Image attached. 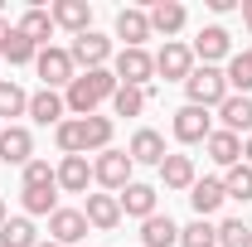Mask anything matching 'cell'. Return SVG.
Segmentation results:
<instances>
[{
    "instance_id": "cell-41",
    "label": "cell",
    "mask_w": 252,
    "mask_h": 247,
    "mask_svg": "<svg viewBox=\"0 0 252 247\" xmlns=\"http://www.w3.org/2000/svg\"><path fill=\"white\" fill-rule=\"evenodd\" d=\"M39 247H59V243H49V238H39Z\"/></svg>"
},
{
    "instance_id": "cell-5",
    "label": "cell",
    "mask_w": 252,
    "mask_h": 247,
    "mask_svg": "<svg viewBox=\"0 0 252 247\" xmlns=\"http://www.w3.org/2000/svg\"><path fill=\"white\" fill-rule=\"evenodd\" d=\"M112 73H117L122 88H146V83L156 78V54H146V49H122L117 63H112Z\"/></svg>"
},
{
    "instance_id": "cell-17",
    "label": "cell",
    "mask_w": 252,
    "mask_h": 247,
    "mask_svg": "<svg viewBox=\"0 0 252 247\" xmlns=\"http://www.w3.org/2000/svg\"><path fill=\"white\" fill-rule=\"evenodd\" d=\"M0 160H5V165H20V170L34 160V136L25 126H5V131H0Z\"/></svg>"
},
{
    "instance_id": "cell-40",
    "label": "cell",
    "mask_w": 252,
    "mask_h": 247,
    "mask_svg": "<svg viewBox=\"0 0 252 247\" xmlns=\"http://www.w3.org/2000/svg\"><path fill=\"white\" fill-rule=\"evenodd\" d=\"M243 20H248V30H252V0H243Z\"/></svg>"
},
{
    "instance_id": "cell-25",
    "label": "cell",
    "mask_w": 252,
    "mask_h": 247,
    "mask_svg": "<svg viewBox=\"0 0 252 247\" xmlns=\"http://www.w3.org/2000/svg\"><path fill=\"white\" fill-rule=\"evenodd\" d=\"M223 180H194V189H189V204H194V214L199 218H214L223 209Z\"/></svg>"
},
{
    "instance_id": "cell-11",
    "label": "cell",
    "mask_w": 252,
    "mask_h": 247,
    "mask_svg": "<svg viewBox=\"0 0 252 247\" xmlns=\"http://www.w3.org/2000/svg\"><path fill=\"white\" fill-rule=\"evenodd\" d=\"M49 15H54V25L68 30L73 39L93 30V5H88V0H54V5H49Z\"/></svg>"
},
{
    "instance_id": "cell-42",
    "label": "cell",
    "mask_w": 252,
    "mask_h": 247,
    "mask_svg": "<svg viewBox=\"0 0 252 247\" xmlns=\"http://www.w3.org/2000/svg\"><path fill=\"white\" fill-rule=\"evenodd\" d=\"M0 223H5V199H0Z\"/></svg>"
},
{
    "instance_id": "cell-4",
    "label": "cell",
    "mask_w": 252,
    "mask_h": 247,
    "mask_svg": "<svg viewBox=\"0 0 252 247\" xmlns=\"http://www.w3.org/2000/svg\"><path fill=\"white\" fill-rule=\"evenodd\" d=\"M34 68H39V78H44V88H54V93H68V83L78 78V68H73V54L68 49H39V59H34Z\"/></svg>"
},
{
    "instance_id": "cell-15",
    "label": "cell",
    "mask_w": 252,
    "mask_h": 247,
    "mask_svg": "<svg viewBox=\"0 0 252 247\" xmlns=\"http://www.w3.org/2000/svg\"><path fill=\"white\" fill-rule=\"evenodd\" d=\"M30 117H34L39 126H59V122H68V102H63V93H54V88L30 93Z\"/></svg>"
},
{
    "instance_id": "cell-8",
    "label": "cell",
    "mask_w": 252,
    "mask_h": 247,
    "mask_svg": "<svg viewBox=\"0 0 252 247\" xmlns=\"http://www.w3.org/2000/svg\"><path fill=\"white\" fill-rule=\"evenodd\" d=\"M194 59L199 63H209V68H219L223 59H233V34L223 30V25H204V30L194 34Z\"/></svg>"
},
{
    "instance_id": "cell-32",
    "label": "cell",
    "mask_w": 252,
    "mask_h": 247,
    "mask_svg": "<svg viewBox=\"0 0 252 247\" xmlns=\"http://www.w3.org/2000/svg\"><path fill=\"white\" fill-rule=\"evenodd\" d=\"M146 102H151V88H117L112 93V112L117 117H141Z\"/></svg>"
},
{
    "instance_id": "cell-39",
    "label": "cell",
    "mask_w": 252,
    "mask_h": 247,
    "mask_svg": "<svg viewBox=\"0 0 252 247\" xmlns=\"http://www.w3.org/2000/svg\"><path fill=\"white\" fill-rule=\"evenodd\" d=\"M243 165H252V136L243 141Z\"/></svg>"
},
{
    "instance_id": "cell-28",
    "label": "cell",
    "mask_w": 252,
    "mask_h": 247,
    "mask_svg": "<svg viewBox=\"0 0 252 247\" xmlns=\"http://www.w3.org/2000/svg\"><path fill=\"white\" fill-rule=\"evenodd\" d=\"M112 131H117V122L112 117H83V146L88 151H112Z\"/></svg>"
},
{
    "instance_id": "cell-27",
    "label": "cell",
    "mask_w": 252,
    "mask_h": 247,
    "mask_svg": "<svg viewBox=\"0 0 252 247\" xmlns=\"http://www.w3.org/2000/svg\"><path fill=\"white\" fill-rule=\"evenodd\" d=\"M223 78H228V93L252 97V49H248V54H233L228 68H223Z\"/></svg>"
},
{
    "instance_id": "cell-9",
    "label": "cell",
    "mask_w": 252,
    "mask_h": 247,
    "mask_svg": "<svg viewBox=\"0 0 252 247\" xmlns=\"http://www.w3.org/2000/svg\"><path fill=\"white\" fill-rule=\"evenodd\" d=\"M156 73L165 78V83H185L189 73H194V49L180 44V39H170V44L156 54Z\"/></svg>"
},
{
    "instance_id": "cell-43",
    "label": "cell",
    "mask_w": 252,
    "mask_h": 247,
    "mask_svg": "<svg viewBox=\"0 0 252 247\" xmlns=\"http://www.w3.org/2000/svg\"><path fill=\"white\" fill-rule=\"evenodd\" d=\"M0 131H5V122H0Z\"/></svg>"
},
{
    "instance_id": "cell-7",
    "label": "cell",
    "mask_w": 252,
    "mask_h": 247,
    "mask_svg": "<svg viewBox=\"0 0 252 247\" xmlns=\"http://www.w3.org/2000/svg\"><path fill=\"white\" fill-rule=\"evenodd\" d=\"M170 131H175V141H180V146H204V141L214 136V117H209L204 107H189V102H185V107L175 112Z\"/></svg>"
},
{
    "instance_id": "cell-30",
    "label": "cell",
    "mask_w": 252,
    "mask_h": 247,
    "mask_svg": "<svg viewBox=\"0 0 252 247\" xmlns=\"http://www.w3.org/2000/svg\"><path fill=\"white\" fill-rule=\"evenodd\" d=\"M0 247H39L34 223L30 218H5V223H0Z\"/></svg>"
},
{
    "instance_id": "cell-26",
    "label": "cell",
    "mask_w": 252,
    "mask_h": 247,
    "mask_svg": "<svg viewBox=\"0 0 252 247\" xmlns=\"http://www.w3.org/2000/svg\"><path fill=\"white\" fill-rule=\"evenodd\" d=\"M20 204H25L30 218H54V214H59V185H49V189H20Z\"/></svg>"
},
{
    "instance_id": "cell-19",
    "label": "cell",
    "mask_w": 252,
    "mask_h": 247,
    "mask_svg": "<svg viewBox=\"0 0 252 247\" xmlns=\"http://www.w3.org/2000/svg\"><path fill=\"white\" fill-rule=\"evenodd\" d=\"M204 151H209V160H214V165L233 170V165H243V136H233V131L214 126V136L204 141Z\"/></svg>"
},
{
    "instance_id": "cell-2",
    "label": "cell",
    "mask_w": 252,
    "mask_h": 247,
    "mask_svg": "<svg viewBox=\"0 0 252 247\" xmlns=\"http://www.w3.org/2000/svg\"><path fill=\"white\" fill-rule=\"evenodd\" d=\"M185 97H189V107H214L219 112L223 102H228V78H223V68H209V63H194V73L185 78Z\"/></svg>"
},
{
    "instance_id": "cell-13",
    "label": "cell",
    "mask_w": 252,
    "mask_h": 247,
    "mask_svg": "<svg viewBox=\"0 0 252 247\" xmlns=\"http://www.w3.org/2000/svg\"><path fill=\"white\" fill-rule=\"evenodd\" d=\"M156 199H160L156 185H141V180H131V185L117 194V204H122V218H141V223L156 214Z\"/></svg>"
},
{
    "instance_id": "cell-29",
    "label": "cell",
    "mask_w": 252,
    "mask_h": 247,
    "mask_svg": "<svg viewBox=\"0 0 252 247\" xmlns=\"http://www.w3.org/2000/svg\"><path fill=\"white\" fill-rule=\"evenodd\" d=\"M5 117H30V93L15 78H0V122Z\"/></svg>"
},
{
    "instance_id": "cell-38",
    "label": "cell",
    "mask_w": 252,
    "mask_h": 247,
    "mask_svg": "<svg viewBox=\"0 0 252 247\" xmlns=\"http://www.w3.org/2000/svg\"><path fill=\"white\" fill-rule=\"evenodd\" d=\"M10 34H15V25H10V20L0 15V49H5V39H10Z\"/></svg>"
},
{
    "instance_id": "cell-10",
    "label": "cell",
    "mask_w": 252,
    "mask_h": 247,
    "mask_svg": "<svg viewBox=\"0 0 252 247\" xmlns=\"http://www.w3.org/2000/svg\"><path fill=\"white\" fill-rule=\"evenodd\" d=\"M83 238H88V218H83V209H63V204H59V214L49 218V243L73 247V243H83Z\"/></svg>"
},
{
    "instance_id": "cell-37",
    "label": "cell",
    "mask_w": 252,
    "mask_h": 247,
    "mask_svg": "<svg viewBox=\"0 0 252 247\" xmlns=\"http://www.w3.org/2000/svg\"><path fill=\"white\" fill-rule=\"evenodd\" d=\"M0 59H10L15 68H20V63H34V59H39V49H34V44H30V39H25L20 30H15L10 39H5V49H0Z\"/></svg>"
},
{
    "instance_id": "cell-34",
    "label": "cell",
    "mask_w": 252,
    "mask_h": 247,
    "mask_svg": "<svg viewBox=\"0 0 252 247\" xmlns=\"http://www.w3.org/2000/svg\"><path fill=\"white\" fill-rule=\"evenodd\" d=\"M223 194L228 199H252V165H233V170H223Z\"/></svg>"
},
{
    "instance_id": "cell-22",
    "label": "cell",
    "mask_w": 252,
    "mask_h": 247,
    "mask_svg": "<svg viewBox=\"0 0 252 247\" xmlns=\"http://www.w3.org/2000/svg\"><path fill=\"white\" fill-rule=\"evenodd\" d=\"M219 122H223V131H233V136H243L248 141V131H252V97H228L219 107Z\"/></svg>"
},
{
    "instance_id": "cell-23",
    "label": "cell",
    "mask_w": 252,
    "mask_h": 247,
    "mask_svg": "<svg viewBox=\"0 0 252 247\" xmlns=\"http://www.w3.org/2000/svg\"><path fill=\"white\" fill-rule=\"evenodd\" d=\"M199 170H194V155H165L160 165V185L165 189H194Z\"/></svg>"
},
{
    "instance_id": "cell-14",
    "label": "cell",
    "mask_w": 252,
    "mask_h": 247,
    "mask_svg": "<svg viewBox=\"0 0 252 247\" xmlns=\"http://www.w3.org/2000/svg\"><path fill=\"white\" fill-rule=\"evenodd\" d=\"M83 218H88V228H97V233H112V228L122 223V204H117V194H88Z\"/></svg>"
},
{
    "instance_id": "cell-36",
    "label": "cell",
    "mask_w": 252,
    "mask_h": 247,
    "mask_svg": "<svg viewBox=\"0 0 252 247\" xmlns=\"http://www.w3.org/2000/svg\"><path fill=\"white\" fill-rule=\"evenodd\" d=\"M219 247H252V228L243 218H223L219 223Z\"/></svg>"
},
{
    "instance_id": "cell-12",
    "label": "cell",
    "mask_w": 252,
    "mask_h": 247,
    "mask_svg": "<svg viewBox=\"0 0 252 247\" xmlns=\"http://www.w3.org/2000/svg\"><path fill=\"white\" fill-rule=\"evenodd\" d=\"M126 155H131V165H165V136H160V131H151V126H141V131H136V136H131V146H126Z\"/></svg>"
},
{
    "instance_id": "cell-31",
    "label": "cell",
    "mask_w": 252,
    "mask_h": 247,
    "mask_svg": "<svg viewBox=\"0 0 252 247\" xmlns=\"http://www.w3.org/2000/svg\"><path fill=\"white\" fill-rule=\"evenodd\" d=\"M180 247H219V223H209V218H194L180 228Z\"/></svg>"
},
{
    "instance_id": "cell-21",
    "label": "cell",
    "mask_w": 252,
    "mask_h": 247,
    "mask_svg": "<svg viewBox=\"0 0 252 247\" xmlns=\"http://www.w3.org/2000/svg\"><path fill=\"white\" fill-rule=\"evenodd\" d=\"M117 39H126V49H146V39H151V15H146V10H117Z\"/></svg>"
},
{
    "instance_id": "cell-1",
    "label": "cell",
    "mask_w": 252,
    "mask_h": 247,
    "mask_svg": "<svg viewBox=\"0 0 252 247\" xmlns=\"http://www.w3.org/2000/svg\"><path fill=\"white\" fill-rule=\"evenodd\" d=\"M117 88H122V83H117V73H112V68L78 73V78L68 83V93H63L68 117H97V107H102V102H112V93H117Z\"/></svg>"
},
{
    "instance_id": "cell-33",
    "label": "cell",
    "mask_w": 252,
    "mask_h": 247,
    "mask_svg": "<svg viewBox=\"0 0 252 247\" xmlns=\"http://www.w3.org/2000/svg\"><path fill=\"white\" fill-rule=\"evenodd\" d=\"M54 141H59L63 155H88V146H83V117L59 122V126H54Z\"/></svg>"
},
{
    "instance_id": "cell-20",
    "label": "cell",
    "mask_w": 252,
    "mask_h": 247,
    "mask_svg": "<svg viewBox=\"0 0 252 247\" xmlns=\"http://www.w3.org/2000/svg\"><path fill=\"white\" fill-rule=\"evenodd\" d=\"M141 247H180V223L170 214H151L141 223Z\"/></svg>"
},
{
    "instance_id": "cell-18",
    "label": "cell",
    "mask_w": 252,
    "mask_h": 247,
    "mask_svg": "<svg viewBox=\"0 0 252 247\" xmlns=\"http://www.w3.org/2000/svg\"><path fill=\"white\" fill-rule=\"evenodd\" d=\"M146 15H151V34H165V44H170L175 34L185 30V20H189L180 0H156V5H151Z\"/></svg>"
},
{
    "instance_id": "cell-35",
    "label": "cell",
    "mask_w": 252,
    "mask_h": 247,
    "mask_svg": "<svg viewBox=\"0 0 252 247\" xmlns=\"http://www.w3.org/2000/svg\"><path fill=\"white\" fill-rule=\"evenodd\" d=\"M20 180H25V189H49V185H59V170H54L49 160H39V155H34L30 165L20 170Z\"/></svg>"
},
{
    "instance_id": "cell-6",
    "label": "cell",
    "mask_w": 252,
    "mask_h": 247,
    "mask_svg": "<svg viewBox=\"0 0 252 247\" xmlns=\"http://www.w3.org/2000/svg\"><path fill=\"white\" fill-rule=\"evenodd\" d=\"M68 54H73V68L93 73V68H107V63H112V39L97 34V30H88V34H78V39L68 44Z\"/></svg>"
},
{
    "instance_id": "cell-3",
    "label": "cell",
    "mask_w": 252,
    "mask_h": 247,
    "mask_svg": "<svg viewBox=\"0 0 252 247\" xmlns=\"http://www.w3.org/2000/svg\"><path fill=\"white\" fill-rule=\"evenodd\" d=\"M131 170H136V165H131L126 151H102L93 160V180L107 189V194H122V189L131 185Z\"/></svg>"
},
{
    "instance_id": "cell-24",
    "label": "cell",
    "mask_w": 252,
    "mask_h": 247,
    "mask_svg": "<svg viewBox=\"0 0 252 247\" xmlns=\"http://www.w3.org/2000/svg\"><path fill=\"white\" fill-rule=\"evenodd\" d=\"M15 30L25 34L34 49H49V34L59 30V25H54V15H49V10H39V5H34V10H25V15H20V25H15Z\"/></svg>"
},
{
    "instance_id": "cell-16",
    "label": "cell",
    "mask_w": 252,
    "mask_h": 247,
    "mask_svg": "<svg viewBox=\"0 0 252 247\" xmlns=\"http://www.w3.org/2000/svg\"><path fill=\"white\" fill-rule=\"evenodd\" d=\"M93 185V160L88 155H63L59 160V189L63 194H88Z\"/></svg>"
}]
</instances>
